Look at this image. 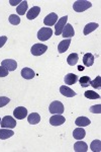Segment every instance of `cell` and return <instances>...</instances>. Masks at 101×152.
Segmentation results:
<instances>
[{"mask_svg":"<svg viewBox=\"0 0 101 152\" xmlns=\"http://www.w3.org/2000/svg\"><path fill=\"white\" fill-rule=\"evenodd\" d=\"M60 92L64 96H67V97H73L76 95V92L74 91L73 89H71V88L68 86H65V85L60 87Z\"/></svg>","mask_w":101,"mask_h":152,"instance_id":"cell-15","label":"cell"},{"mask_svg":"<svg viewBox=\"0 0 101 152\" xmlns=\"http://www.w3.org/2000/svg\"><path fill=\"white\" fill-rule=\"evenodd\" d=\"M57 21H58V15H57V13H54V12H52L49 15H47L45 19H44V23L48 26H55Z\"/></svg>","mask_w":101,"mask_h":152,"instance_id":"cell-10","label":"cell"},{"mask_svg":"<svg viewBox=\"0 0 101 152\" xmlns=\"http://www.w3.org/2000/svg\"><path fill=\"white\" fill-rule=\"evenodd\" d=\"M16 120L14 118H12L10 116H6L1 120V124L0 127L2 128H7V129H13L16 127Z\"/></svg>","mask_w":101,"mask_h":152,"instance_id":"cell-4","label":"cell"},{"mask_svg":"<svg viewBox=\"0 0 101 152\" xmlns=\"http://www.w3.org/2000/svg\"><path fill=\"white\" fill-rule=\"evenodd\" d=\"M7 42V37L6 36H1L0 37V48H2L4 46V44H6Z\"/></svg>","mask_w":101,"mask_h":152,"instance_id":"cell-34","label":"cell"},{"mask_svg":"<svg viewBox=\"0 0 101 152\" xmlns=\"http://www.w3.org/2000/svg\"><path fill=\"white\" fill-rule=\"evenodd\" d=\"M90 112L93 114H100L101 113V105L100 104H95L90 107Z\"/></svg>","mask_w":101,"mask_h":152,"instance_id":"cell-31","label":"cell"},{"mask_svg":"<svg viewBox=\"0 0 101 152\" xmlns=\"http://www.w3.org/2000/svg\"><path fill=\"white\" fill-rule=\"evenodd\" d=\"M67 20H68V15H65V16H63L62 18H60L58 21H57V23L55 24V29H56L55 34H56V36H61V35H62V31H63L64 28H65Z\"/></svg>","mask_w":101,"mask_h":152,"instance_id":"cell-6","label":"cell"},{"mask_svg":"<svg viewBox=\"0 0 101 152\" xmlns=\"http://www.w3.org/2000/svg\"><path fill=\"white\" fill-rule=\"evenodd\" d=\"M75 124L77 125L78 127H86V126H89L91 124V121L86 117H79L76 119Z\"/></svg>","mask_w":101,"mask_h":152,"instance_id":"cell-21","label":"cell"},{"mask_svg":"<svg viewBox=\"0 0 101 152\" xmlns=\"http://www.w3.org/2000/svg\"><path fill=\"white\" fill-rule=\"evenodd\" d=\"M78 70L79 71H83V70H84V67H83V66H78Z\"/></svg>","mask_w":101,"mask_h":152,"instance_id":"cell-36","label":"cell"},{"mask_svg":"<svg viewBox=\"0 0 101 152\" xmlns=\"http://www.w3.org/2000/svg\"><path fill=\"white\" fill-rule=\"evenodd\" d=\"M78 60H79V56H78L77 53L70 54V55L68 56V58H67V62H68V64L70 66H75L76 64H77Z\"/></svg>","mask_w":101,"mask_h":152,"instance_id":"cell-25","label":"cell"},{"mask_svg":"<svg viewBox=\"0 0 101 152\" xmlns=\"http://www.w3.org/2000/svg\"><path fill=\"white\" fill-rule=\"evenodd\" d=\"M10 102V99L6 96H0V107H3Z\"/></svg>","mask_w":101,"mask_h":152,"instance_id":"cell-32","label":"cell"},{"mask_svg":"<svg viewBox=\"0 0 101 152\" xmlns=\"http://www.w3.org/2000/svg\"><path fill=\"white\" fill-rule=\"evenodd\" d=\"M90 85L93 88H100V86H101V77L100 76H97L94 80H92V81L90 82Z\"/></svg>","mask_w":101,"mask_h":152,"instance_id":"cell-30","label":"cell"},{"mask_svg":"<svg viewBox=\"0 0 101 152\" xmlns=\"http://www.w3.org/2000/svg\"><path fill=\"white\" fill-rule=\"evenodd\" d=\"M13 116L17 120H23L28 117V110L24 107H17L13 111Z\"/></svg>","mask_w":101,"mask_h":152,"instance_id":"cell-7","label":"cell"},{"mask_svg":"<svg viewBox=\"0 0 101 152\" xmlns=\"http://www.w3.org/2000/svg\"><path fill=\"white\" fill-rule=\"evenodd\" d=\"M1 66L5 67L7 70L10 72V71H14L17 68V63L15 60H12V59H6L1 62Z\"/></svg>","mask_w":101,"mask_h":152,"instance_id":"cell-9","label":"cell"},{"mask_svg":"<svg viewBox=\"0 0 101 152\" xmlns=\"http://www.w3.org/2000/svg\"><path fill=\"white\" fill-rule=\"evenodd\" d=\"M28 11V1H21L19 3V5L17 6L16 8V12L19 14V15H24V13Z\"/></svg>","mask_w":101,"mask_h":152,"instance_id":"cell-23","label":"cell"},{"mask_svg":"<svg viewBox=\"0 0 101 152\" xmlns=\"http://www.w3.org/2000/svg\"><path fill=\"white\" fill-rule=\"evenodd\" d=\"M20 0H17V1H13V0H9V3L11 4L12 6H15V5H17L18 3H20Z\"/></svg>","mask_w":101,"mask_h":152,"instance_id":"cell-35","label":"cell"},{"mask_svg":"<svg viewBox=\"0 0 101 152\" xmlns=\"http://www.w3.org/2000/svg\"><path fill=\"white\" fill-rule=\"evenodd\" d=\"M49 111H50L51 114L53 115H62L64 113V105L59 100H55L50 104L49 107Z\"/></svg>","mask_w":101,"mask_h":152,"instance_id":"cell-2","label":"cell"},{"mask_svg":"<svg viewBox=\"0 0 101 152\" xmlns=\"http://www.w3.org/2000/svg\"><path fill=\"white\" fill-rule=\"evenodd\" d=\"M0 124H1V120H0Z\"/></svg>","mask_w":101,"mask_h":152,"instance_id":"cell-37","label":"cell"},{"mask_svg":"<svg viewBox=\"0 0 101 152\" xmlns=\"http://www.w3.org/2000/svg\"><path fill=\"white\" fill-rule=\"evenodd\" d=\"M98 23H88V24H86L85 26V28H84V35L85 36H87V35H89L90 33H92L93 31H95V29H97L98 28Z\"/></svg>","mask_w":101,"mask_h":152,"instance_id":"cell-24","label":"cell"},{"mask_svg":"<svg viewBox=\"0 0 101 152\" xmlns=\"http://www.w3.org/2000/svg\"><path fill=\"white\" fill-rule=\"evenodd\" d=\"M71 44V39H67V40H64L62 42H60L58 45V51L60 54L65 53L68 50V48L70 47Z\"/></svg>","mask_w":101,"mask_h":152,"instance_id":"cell-13","label":"cell"},{"mask_svg":"<svg viewBox=\"0 0 101 152\" xmlns=\"http://www.w3.org/2000/svg\"><path fill=\"white\" fill-rule=\"evenodd\" d=\"M64 81L68 85H73L78 81V76L76 74H73V73H69V74L65 76Z\"/></svg>","mask_w":101,"mask_h":152,"instance_id":"cell-17","label":"cell"},{"mask_svg":"<svg viewBox=\"0 0 101 152\" xmlns=\"http://www.w3.org/2000/svg\"><path fill=\"white\" fill-rule=\"evenodd\" d=\"M39 12H41V7L33 6L26 12V18H28V19H29V20H33V19L38 18Z\"/></svg>","mask_w":101,"mask_h":152,"instance_id":"cell-12","label":"cell"},{"mask_svg":"<svg viewBox=\"0 0 101 152\" xmlns=\"http://www.w3.org/2000/svg\"><path fill=\"white\" fill-rule=\"evenodd\" d=\"M21 76L24 78V79H33V78L36 76V73L33 72V69L28 67H24L23 70H21Z\"/></svg>","mask_w":101,"mask_h":152,"instance_id":"cell-18","label":"cell"},{"mask_svg":"<svg viewBox=\"0 0 101 152\" xmlns=\"http://www.w3.org/2000/svg\"><path fill=\"white\" fill-rule=\"evenodd\" d=\"M91 150L93 152H100L101 151V142L100 140H94L90 145Z\"/></svg>","mask_w":101,"mask_h":152,"instance_id":"cell-26","label":"cell"},{"mask_svg":"<svg viewBox=\"0 0 101 152\" xmlns=\"http://www.w3.org/2000/svg\"><path fill=\"white\" fill-rule=\"evenodd\" d=\"M48 50V47L44 44H34L31 49V53L33 56H41L45 54Z\"/></svg>","mask_w":101,"mask_h":152,"instance_id":"cell-5","label":"cell"},{"mask_svg":"<svg viewBox=\"0 0 101 152\" xmlns=\"http://www.w3.org/2000/svg\"><path fill=\"white\" fill-rule=\"evenodd\" d=\"M83 63L86 67H90L94 64V56L92 55L91 53H86L83 57Z\"/></svg>","mask_w":101,"mask_h":152,"instance_id":"cell-19","label":"cell"},{"mask_svg":"<svg viewBox=\"0 0 101 152\" xmlns=\"http://www.w3.org/2000/svg\"><path fill=\"white\" fill-rule=\"evenodd\" d=\"M92 6V3L90 1H87V0H78V1H75L73 4V9L76 12H83L85 10H87L88 8Z\"/></svg>","mask_w":101,"mask_h":152,"instance_id":"cell-1","label":"cell"},{"mask_svg":"<svg viewBox=\"0 0 101 152\" xmlns=\"http://www.w3.org/2000/svg\"><path fill=\"white\" fill-rule=\"evenodd\" d=\"M53 36V29L51 28H41L38 33V39L41 42L48 41Z\"/></svg>","mask_w":101,"mask_h":152,"instance_id":"cell-3","label":"cell"},{"mask_svg":"<svg viewBox=\"0 0 101 152\" xmlns=\"http://www.w3.org/2000/svg\"><path fill=\"white\" fill-rule=\"evenodd\" d=\"M79 82H80V84L82 87H88L90 85L91 79H90L89 76H82V77L79 79Z\"/></svg>","mask_w":101,"mask_h":152,"instance_id":"cell-28","label":"cell"},{"mask_svg":"<svg viewBox=\"0 0 101 152\" xmlns=\"http://www.w3.org/2000/svg\"><path fill=\"white\" fill-rule=\"evenodd\" d=\"M74 36H75V31H74L72 24L66 23L65 28H64L63 31H62V37H64V38H67V39H71Z\"/></svg>","mask_w":101,"mask_h":152,"instance_id":"cell-11","label":"cell"},{"mask_svg":"<svg viewBox=\"0 0 101 152\" xmlns=\"http://www.w3.org/2000/svg\"><path fill=\"white\" fill-rule=\"evenodd\" d=\"M85 97L86 99H100V95L97 94V92L93 91V90H88V91H85Z\"/></svg>","mask_w":101,"mask_h":152,"instance_id":"cell-27","label":"cell"},{"mask_svg":"<svg viewBox=\"0 0 101 152\" xmlns=\"http://www.w3.org/2000/svg\"><path fill=\"white\" fill-rule=\"evenodd\" d=\"M9 71L6 69L3 66H0V77H5V76L8 75Z\"/></svg>","mask_w":101,"mask_h":152,"instance_id":"cell-33","label":"cell"},{"mask_svg":"<svg viewBox=\"0 0 101 152\" xmlns=\"http://www.w3.org/2000/svg\"><path fill=\"white\" fill-rule=\"evenodd\" d=\"M28 121L31 125H36L41 122V116L38 113H31L28 117Z\"/></svg>","mask_w":101,"mask_h":152,"instance_id":"cell-22","label":"cell"},{"mask_svg":"<svg viewBox=\"0 0 101 152\" xmlns=\"http://www.w3.org/2000/svg\"><path fill=\"white\" fill-rule=\"evenodd\" d=\"M85 136H86V132L84 129H82V127H79V128L75 129L73 131V137L76 140H82Z\"/></svg>","mask_w":101,"mask_h":152,"instance_id":"cell-16","label":"cell"},{"mask_svg":"<svg viewBox=\"0 0 101 152\" xmlns=\"http://www.w3.org/2000/svg\"><path fill=\"white\" fill-rule=\"evenodd\" d=\"M74 150L76 152H86L88 151V145L83 141H78L74 144Z\"/></svg>","mask_w":101,"mask_h":152,"instance_id":"cell-14","label":"cell"},{"mask_svg":"<svg viewBox=\"0 0 101 152\" xmlns=\"http://www.w3.org/2000/svg\"><path fill=\"white\" fill-rule=\"evenodd\" d=\"M14 135V132L12 130H9L7 128H3L0 130V139L1 140H5V139H8L12 137Z\"/></svg>","mask_w":101,"mask_h":152,"instance_id":"cell-20","label":"cell"},{"mask_svg":"<svg viewBox=\"0 0 101 152\" xmlns=\"http://www.w3.org/2000/svg\"><path fill=\"white\" fill-rule=\"evenodd\" d=\"M66 119L62 115H54L50 118V124L52 126H61L65 123Z\"/></svg>","mask_w":101,"mask_h":152,"instance_id":"cell-8","label":"cell"},{"mask_svg":"<svg viewBox=\"0 0 101 152\" xmlns=\"http://www.w3.org/2000/svg\"><path fill=\"white\" fill-rule=\"evenodd\" d=\"M8 19H9V23L13 24V26H17V24L20 23V18L18 15H16V14H11Z\"/></svg>","mask_w":101,"mask_h":152,"instance_id":"cell-29","label":"cell"}]
</instances>
